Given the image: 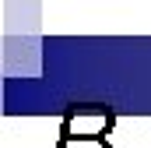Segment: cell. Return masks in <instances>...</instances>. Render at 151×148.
Masks as SVG:
<instances>
[{
	"mask_svg": "<svg viewBox=\"0 0 151 148\" xmlns=\"http://www.w3.org/2000/svg\"><path fill=\"white\" fill-rule=\"evenodd\" d=\"M113 127H116L113 106H74L60 120V138H70V141H109Z\"/></svg>",
	"mask_w": 151,
	"mask_h": 148,
	"instance_id": "1",
	"label": "cell"
},
{
	"mask_svg": "<svg viewBox=\"0 0 151 148\" xmlns=\"http://www.w3.org/2000/svg\"><path fill=\"white\" fill-rule=\"evenodd\" d=\"M56 148H113L109 141H70V138H56Z\"/></svg>",
	"mask_w": 151,
	"mask_h": 148,
	"instance_id": "2",
	"label": "cell"
}]
</instances>
